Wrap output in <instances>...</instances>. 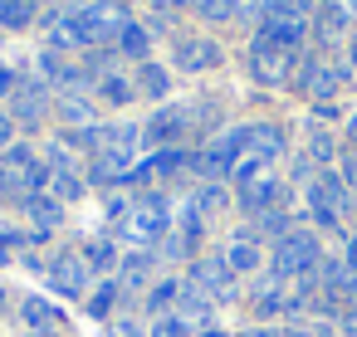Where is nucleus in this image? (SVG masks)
I'll return each instance as SVG.
<instances>
[{
    "mask_svg": "<svg viewBox=\"0 0 357 337\" xmlns=\"http://www.w3.org/2000/svg\"><path fill=\"white\" fill-rule=\"evenodd\" d=\"M50 166L30 152V147H6L0 152V201H30V196H40V191H50Z\"/></svg>",
    "mask_w": 357,
    "mask_h": 337,
    "instance_id": "nucleus-1",
    "label": "nucleus"
},
{
    "mask_svg": "<svg viewBox=\"0 0 357 337\" xmlns=\"http://www.w3.org/2000/svg\"><path fill=\"white\" fill-rule=\"evenodd\" d=\"M123 35V20H118V10L113 6H84V10H74L59 30H54V49H64V45H113Z\"/></svg>",
    "mask_w": 357,
    "mask_h": 337,
    "instance_id": "nucleus-2",
    "label": "nucleus"
},
{
    "mask_svg": "<svg viewBox=\"0 0 357 337\" xmlns=\"http://www.w3.org/2000/svg\"><path fill=\"white\" fill-rule=\"evenodd\" d=\"M167 230H172V205H167V196H137V201L128 205V215L118 220V240L132 244V249L157 244Z\"/></svg>",
    "mask_w": 357,
    "mask_h": 337,
    "instance_id": "nucleus-3",
    "label": "nucleus"
},
{
    "mask_svg": "<svg viewBox=\"0 0 357 337\" xmlns=\"http://www.w3.org/2000/svg\"><path fill=\"white\" fill-rule=\"evenodd\" d=\"M323 264V249L308 230H289L284 240H274V254H269V274L274 279H303Z\"/></svg>",
    "mask_w": 357,
    "mask_h": 337,
    "instance_id": "nucleus-4",
    "label": "nucleus"
},
{
    "mask_svg": "<svg viewBox=\"0 0 357 337\" xmlns=\"http://www.w3.org/2000/svg\"><path fill=\"white\" fill-rule=\"evenodd\" d=\"M294 64H298V49H279V45H269L264 35L250 40V74H255L264 88L289 84V79H294Z\"/></svg>",
    "mask_w": 357,
    "mask_h": 337,
    "instance_id": "nucleus-5",
    "label": "nucleus"
},
{
    "mask_svg": "<svg viewBox=\"0 0 357 337\" xmlns=\"http://www.w3.org/2000/svg\"><path fill=\"white\" fill-rule=\"evenodd\" d=\"M6 113L15 118V127H40L45 113H50V88L40 79H20L6 98Z\"/></svg>",
    "mask_w": 357,
    "mask_h": 337,
    "instance_id": "nucleus-6",
    "label": "nucleus"
},
{
    "mask_svg": "<svg viewBox=\"0 0 357 337\" xmlns=\"http://www.w3.org/2000/svg\"><path fill=\"white\" fill-rule=\"evenodd\" d=\"M186 127H191V108H181V103H162V108L147 118L142 142L157 147V152H167V147H176V142L186 137Z\"/></svg>",
    "mask_w": 357,
    "mask_h": 337,
    "instance_id": "nucleus-7",
    "label": "nucleus"
},
{
    "mask_svg": "<svg viewBox=\"0 0 357 337\" xmlns=\"http://www.w3.org/2000/svg\"><path fill=\"white\" fill-rule=\"evenodd\" d=\"M284 205H289V186L274 171H264V176L240 186V210L245 215H264V210H284Z\"/></svg>",
    "mask_w": 357,
    "mask_h": 337,
    "instance_id": "nucleus-8",
    "label": "nucleus"
},
{
    "mask_svg": "<svg viewBox=\"0 0 357 337\" xmlns=\"http://www.w3.org/2000/svg\"><path fill=\"white\" fill-rule=\"evenodd\" d=\"M191 283H196L206 298H215V303H230V298H235V269L225 264V254L196 259V264H191Z\"/></svg>",
    "mask_w": 357,
    "mask_h": 337,
    "instance_id": "nucleus-9",
    "label": "nucleus"
},
{
    "mask_svg": "<svg viewBox=\"0 0 357 337\" xmlns=\"http://www.w3.org/2000/svg\"><path fill=\"white\" fill-rule=\"evenodd\" d=\"M89 274H93V269L84 264V254H69V249H64V254H54V264L45 269L50 288H54V293H64V298H84V293H89Z\"/></svg>",
    "mask_w": 357,
    "mask_h": 337,
    "instance_id": "nucleus-10",
    "label": "nucleus"
},
{
    "mask_svg": "<svg viewBox=\"0 0 357 337\" xmlns=\"http://www.w3.org/2000/svg\"><path fill=\"white\" fill-rule=\"evenodd\" d=\"M313 20H318L323 45H328V40H337V35H347L357 25V0H323V6L313 10Z\"/></svg>",
    "mask_w": 357,
    "mask_h": 337,
    "instance_id": "nucleus-11",
    "label": "nucleus"
},
{
    "mask_svg": "<svg viewBox=\"0 0 357 337\" xmlns=\"http://www.w3.org/2000/svg\"><path fill=\"white\" fill-rule=\"evenodd\" d=\"M176 64H181L186 74L215 69V64H220V45H215V40H196V35H186V40H176Z\"/></svg>",
    "mask_w": 357,
    "mask_h": 337,
    "instance_id": "nucleus-12",
    "label": "nucleus"
},
{
    "mask_svg": "<svg viewBox=\"0 0 357 337\" xmlns=\"http://www.w3.org/2000/svg\"><path fill=\"white\" fill-rule=\"evenodd\" d=\"M245 152H255L259 162L274 166V157L284 152V127H279V123H250V142H245Z\"/></svg>",
    "mask_w": 357,
    "mask_h": 337,
    "instance_id": "nucleus-13",
    "label": "nucleus"
},
{
    "mask_svg": "<svg viewBox=\"0 0 357 337\" xmlns=\"http://www.w3.org/2000/svg\"><path fill=\"white\" fill-rule=\"evenodd\" d=\"M20 210H25V220H30V225H35L40 235H50V230H59V220H64V205H59V201H54L50 191H40V196H30V201H25Z\"/></svg>",
    "mask_w": 357,
    "mask_h": 337,
    "instance_id": "nucleus-14",
    "label": "nucleus"
},
{
    "mask_svg": "<svg viewBox=\"0 0 357 337\" xmlns=\"http://www.w3.org/2000/svg\"><path fill=\"white\" fill-rule=\"evenodd\" d=\"M255 35H264L269 45H279V49H298L303 45V35H308V25L303 20H259V30Z\"/></svg>",
    "mask_w": 357,
    "mask_h": 337,
    "instance_id": "nucleus-15",
    "label": "nucleus"
},
{
    "mask_svg": "<svg viewBox=\"0 0 357 337\" xmlns=\"http://www.w3.org/2000/svg\"><path fill=\"white\" fill-rule=\"evenodd\" d=\"M137 147H142V127H132V123H113V127H103V147H98V152H118V157L132 162Z\"/></svg>",
    "mask_w": 357,
    "mask_h": 337,
    "instance_id": "nucleus-16",
    "label": "nucleus"
},
{
    "mask_svg": "<svg viewBox=\"0 0 357 337\" xmlns=\"http://www.w3.org/2000/svg\"><path fill=\"white\" fill-rule=\"evenodd\" d=\"M225 264H230L235 274H255V269L264 264V254H259V244H255L250 235H235V240L225 244Z\"/></svg>",
    "mask_w": 357,
    "mask_h": 337,
    "instance_id": "nucleus-17",
    "label": "nucleus"
},
{
    "mask_svg": "<svg viewBox=\"0 0 357 337\" xmlns=\"http://www.w3.org/2000/svg\"><path fill=\"white\" fill-rule=\"evenodd\" d=\"M147 274H152V249H132V254H123V264H118V283H123V288H142Z\"/></svg>",
    "mask_w": 357,
    "mask_h": 337,
    "instance_id": "nucleus-18",
    "label": "nucleus"
},
{
    "mask_svg": "<svg viewBox=\"0 0 357 337\" xmlns=\"http://www.w3.org/2000/svg\"><path fill=\"white\" fill-rule=\"evenodd\" d=\"M79 254H84V264H89L93 274H108V269H118V264H123V254H118V244H113V240H89Z\"/></svg>",
    "mask_w": 357,
    "mask_h": 337,
    "instance_id": "nucleus-19",
    "label": "nucleus"
},
{
    "mask_svg": "<svg viewBox=\"0 0 357 337\" xmlns=\"http://www.w3.org/2000/svg\"><path fill=\"white\" fill-rule=\"evenodd\" d=\"M176 308H181V318H186V322H211V308H215V298H206L196 283H181V298H176Z\"/></svg>",
    "mask_w": 357,
    "mask_h": 337,
    "instance_id": "nucleus-20",
    "label": "nucleus"
},
{
    "mask_svg": "<svg viewBox=\"0 0 357 337\" xmlns=\"http://www.w3.org/2000/svg\"><path fill=\"white\" fill-rule=\"evenodd\" d=\"M54 108H59V118H64L69 127H93V103H89L79 88H74V93H64Z\"/></svg>",
    "mask_w": 357,
    "mask_h": 337,
    "instance_id": "nucleus-21",
    "label": "nucleus"
},
{
    "mask_svg": "<svg viewBox=\"0 0 357 337\" xmlns=\"http://www.w3.org/2000/svg\"><path fill=\"white\" fill-rule=\"evenodd\" d=\"M20 318H25L30 327H45V332H59V322H64L59 308L45 303V298H25V303H20Z\"/></svg>",
    "mask_w": 357,
    "mask_h": 337,
    "instance_id": "nucleus-22",
    "label": "nucleus"
},
{
    "mask_svg": "<svg viewBox=\"0 0 357 337\" xmlns=\"http://www.w3.org/2000/svg\"><path fill=\"white\" fill-rule=\"evenodd\" d=\"M118 49H123L128 59H142V64H147V49H152V35H147V25H132V20H123Z\"/></svg>",
    "mask_w": 357,
    "mask_h": 337,
    "instance_id": "nucleus-23",
    "label": "nucleus"
},
{
    "mask_svg": "<svg viewBox=\"0 0 357 337\" xmlns=\"http://www.w3.org/2000/svg\"><path fill=\"white\" fill-rule=\"evenodd\" d=\"M191 162H196V157H191V152H181V147H167V152H152V157H147L152 181H157V176H176V171H181V166H191Z\"/></svg>",
    "mask_w": 357,
    "mask_h": 337,
    "instance_id": "nucleus-24",
    "label": "nucleus"
},
{
    "mask_svg": "<svg viewBox=\"0 0 357 337\" xmlns=\"http://www.w3.org/2000/svg\"><path fill=\"white\" fill-rule=\"evenodd\" d=\"M308 15H313V0H264L259 20H308Z\"/></svg>",
    "mask_w": 357,
    "mask_h": 337,
    "instance_id": "nucleus-25",
    "label": "nucleus"
},
{
    "mask_svg": "<svg viewBox=\"0 0 357 337\" xmlns=\"http://www.w3.org/2000/svg\"><path fill=\"white\" fill-rule=\"evenodd\" d=\"M137 88H142L152 103H162V98H167V88H172V79H167V69H162V64H152V59H147V64H142V74H137Z\"/></svg>",
    "mask_w": 357,
    "mask_h": 337,
    "instance_id": "nucleus-26",
    "label": "nucleus"
},
{
    "mask_svg": "<svg viewBox=\"0 0 357 337\" xmlns=\"http://www.w3.org/2000/svg\"><path fill=\"white\" fill-rule=\"evenodd\" d=\"M191 205H196L201 215H220V210L230 205V196H225V186H220V181H206V186L191 196Z\"/></svg>",
    "mask_w": 357,
    "mask_h": 337,
    "instance_id": "nucleus-27",
    "label": "nucleus"
},
{
    "mask_svg": "<svg viewBox=\"0 0 357 337\" xmlns=\"http://www.w3.org/2000/svg\"><path fill=\"white\" fill-rule=\"evenodd\" d=\"M50 196H54L59 205H64V201H79V196H84V176H79V171H54V176H50Z\"/></svg>",
    "mask_w": 357,
    "mask_h": 337,
    "instance_id": "nucleus-28",
    "label": "nucleus"
},
{
    "mask_svg": "<svg viewBox=\"0 0 357 337\" xmlns=\"http://www.w3.org/2000/svg\"><path fill=\"white\" fill-rule=\"evenodd\" d=\"M118 293H123V283H118V279H103V283L89 293V313H93V318H108L113 303H118Z\"/></svg>",
    "mask_w": 357,
    "mask_h": 337,
    "instance_id": "nucleus-29",
    "label": "nucleus"
},
{
    "mask_svg": "<svg viewBox=\"0 0 357 337\" xmlns=\"http://www.w3.org/2000/svg\"><path fill=\"white\" fill-rule=\"evenodd\" d=\"M35 20V0H6V6H0V25L6 30H25Z\"/></svg>",
    "mask_w": 357,
    "mask_h": 337,
    "instance_id": "nucleus-30",
    "label": "nucleus"
},
{
    "mask_svg": "<svg viewBox=\"0 0 357 337\" xmlns=\"http://www.w3.org/2000/svg\"><path fill=\"white\" fill-rule=\"evenodd\" d=\"M98 98L113 103V108H123V103H132V84L118 79V74H103V79H98Z\"/></svg>",
    "mask_w": 357,
    "mask_h": 337,
    "instance_id": "nucleus-31",
    "label": "nucleus"
},
{
    "mask_svg": "<svg viewBox=\"0 0 357 337\" xmlns=\"http://www.w3.org/2000/svg\"><path fill=\"white\" fill-rule=\"evenodd\" d=\"M333 157H337V147H333V137L313 127V132H308V162H313V166L323 162V171H328V166H333Z\"/></svg>",
    "mask_w": 357,
    "mask_h": 337,
    "instance_id": "nucleus-32",
    "label": "nucleus"
},
{
    "mask_svg": "<svg viewBox=\"0 0 357 337\" xmlns=\"http://www.w3.org/2000/svg\"><path fill=\"white\" fill-rule=\"evenodd\" d=\"M176 298H181V283H176V279H162V283L147 293V313H167Z\"/></svg>",
    "mask_w": 357,
    "mask_h": 337,
    "instance_id": "nucleus-33",
    "label": "nucleus"
},
{
    "mask_svg": "<svg viewBox=\"0 0 357 337\" xmlns=\"http://www.w3.org/2000/svg\"><path fill=\"white\" fill-rule=\"evenodd\" d=\"M152 337H191V322H186L181 313H167V318H157Z\"/></svg>",
    "mask_w": 357,
    "mask_h": 337,
    "instance_id": "nucleus-34",
    "label": "nucleus"
},
{
    "mask_svg": "<svg viewBox=\"0 0 357 337\" xmlns=\"http://www.w3.org/2000/svg\"><path fill=\"white\" fill-rule=\"evenodd\" d=\"M20 244H30V235H20V230H0V269H6V264L20 254Z\"/></svg>",
    "mask_w": 357,
    "mask_h": 337,
    "instance_id": "nucleus-35",
    "label": "nucleus"
},
{
    "mask_svg": "<svg viewBox=\"0 0 357 337\" xmlns=\"http://www.w3.org/2000/svg\"><path fill=\"white\" fill-rule=\"evenodd\" d=\"M191 6H196V15H206V20H230V15H235L230 0H191Z\"/></svg>",
    "mask_w": 357,
    "mask_h": 337,
    "instance_id": "nucleus-36",
    "label": "nucleus"
},
{
    "mask_svg": "<svg viewBox=\"0 0 357 337\" xmlns=\"http://www.w3.org/2000/svg\"><path fill=\"white\" fill-rule=\"evenodd\" d=\"M6 147H15V118L6 113V103H0V152Z\"/></svg>",
    "mask_w": 357,
    "mask_h": 337,
    "instance_id": "nucleus-37",
    "label": "nucleus"
},
{
    "mask_svg": "<svg viewBox=\"0 0 357 337\" xmlns=\"http://www.w3.org/2000/svg\"><path fill=\"white\" fill-rule=\"evenodd\" d=\"M337 327H342L347 337H357V303H342V313H337Z\"/></svg>",
    "mask_w": 357,
    "mask_h": 337,
    "instance_id": "nucleus-38",
    "label": "nucleus"
},
{
    "mask_svg": "<svg viewBox=\"0 0 357 337\" xmlns=\"http://www.w3.org/2000/svg\"><path fill=\"white\" fill-rule=\"evenodd\" d=\"M235 6V15H245V20H259L264 15V0H230Z\"/></svg>",
    "mask_w": 357,
    "mask_h": 337,
    "instance_id": "nucleus-39",
    "label": "nucleus"
},
{
    "mask_svg": "<svg viewBox=\"0 0 357 337\" xmlns=\"http://www.w3.org/2000/svg\"><path fill=\"white\" fill-rule=\"evenodd\" d=\"M15 84H20V79H15L6 64H0V98H10V88H15Z\"/></svg>",
    "mask_w": 357,
    "mask_h": 337,
    "instance_id": "nucleus-40",
    "label": "nucleus"
},
{
    "mask_svg": "<svg viewBox=\"0 0 357 337\" xmlns=\"http://www.w3.org/2000/svg\"><path fill=\"white\" fill-rule=\"evenodd\" d=\"M113 337H142L137 322H113Z\"/></svg>",
    "mask_w": 357,
    "mask_h": 337,
    "instance_id": "nucleus-41",
    "label": "nucleus"
},
{
    "mask_svg": "<svg viewBox=\"0 0 357 337\" xmlns=\"http://www.w3.org/2000/svg\"><path fill=\"white\" fill-rule=\"evenodd\" d=\"M245 337H289L284 327H255V332H245Z\"/></svg>",
    "mask_w": 357,
    "mask_h": 337,
    "instance_id": "nucleus-42",
    "label": "nucleus"
},
{
    "mask_svg": "<svg viewBox=\"0 0 357 337\" xmlns=\"http://www.w3.org/2000/svg\"><path fill=\"white\" fill-rule=\"evenodd\" d=\"M342 264H347V269H352V274H357V235H352V240H347V259H342Z\"/></svg>",
    "mask_w": 357,
    "mask_h": 337,
    "instance_id": "nucleus-43",
    "label": "nucleus"
},
{
    "mask_svg": "<svg viewBox=\"0 0 357 337\" xmlns=\"http://www.w3.org/2000/svg\"><path fill=\"white\" fill-rule=\"evenodd\" d=\"M347 142H352V147H357V113H352V118H347Z\"/></svg>",
    "mask_w": 357,
    "mask_h": 337,
    "instance_id": "nucleus-44",
    "label": "nucleus"
},
{
    "mask_svg": "<svg viewBox=\"0 0 357 337\" xmlns=\"http://www.w3.org/2000/svg\"><path fill=\"white\" fill-rule=\"evenodd\" d=\"M25 337H59V332H45V327H30Z\"/></svg>",
    "mask_w": 357,
    "mask_h": 337,
    "instance_id": "nucleus-45",
    "label": "nucleus"
},
{
    "mask_svg": "<svg viewBox=\"0 0 357 337\" xmlns=\"http://www.w3.org/2000/svg\"><path fill=\"white\" fill-rule=\"evenodd\" d=\"M352 74H357V40H352Z\"/></svg>",
    "mask_w": 357,
    "mask_h": 337,
    "instance_id": "nucleus-46",
    "label": "nucleus"
},
{
    "mask_svg": "<svg viewBox=\"0 0 357 337\" xmlns=\"http://www.w3.org/2000/svg\"><path fill=\"white\" fill-rule=\"evenodd\" d=\"M0 308H6V288H0Z\"/></svg>",
    "mask_w": 357,
    "mask_h": 337,
    "instance_id": "nucleus-47",
    "label": "nucleus"
},
{
    "mask_svg": "<svg viewBox=\"0 0 357 337\" xmlns=\"http://www.w3.org/2000/svg\"><path fill=\"white\" fill-rule=\"evenodd\" d=\"M54 6H69V0H54Z\"/></svg>",
    "mask_w": 357,
    "mask_h": 337,
    "instance_id": "nucleus-48",
    "label": "nucleus"
},
{
    "mask_svg": "<svg viewBox=\"0 0 357 337\" xmlns=\"http://www.w3.org/2000/svg\"><path fill=\"white\" fill-rule=\"evenodd\" d=\"M318 337H328V332H318Z\"/></svg>",
    "mask_w": 357,
    "mask_h": 337,
    "instance_id": "nucleus-49",
    "label": "nucleus"
},
{
    "mask_svg": "<svg viewBox=\"0 0 357 337\" xmlns=\"http://www.w3.org/2000/svg\"><path fill=\"white\" fill-rule=\"evenodd\" d=\"M0 6H6V0H0Z\"/></svg>",
    "mask_w": 357,
    "mask_h": 337,
    "instance_id": "nucleus-50",
    "label": "nucleus"
}]
</instances>
